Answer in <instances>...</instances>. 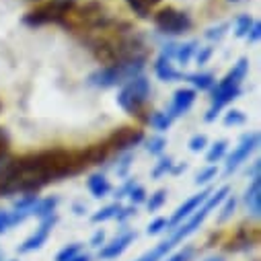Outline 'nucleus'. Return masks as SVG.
I'll list each match as a JSON object with an SVG mask.
<instances>
[{
  "label": "nucleus",
  "instance_id": "39448f33",
  "mask_svg": "<svg viewBox=\"0 0 261 261\" xmlns=\"http://www.w3.org/2000/svg\"><path fill=\"white\" fill-rule=\"evenodd\" d=\"M148 97H150V81L144 74H140V76L127 81L125 85L119 87L117 105L127 115H140V111L144 109Z\"/></svg>",
  "mask_w": 261,
  "mask_h": 261
},
{
  "label": "nucleus",
  "instance_id": "6e6552de",
  "mask_svg": "<svg viewBox=\"0 0 261 261\" xmlns=\"http://www.w3.org/2000/svg\"><path fill=\"white\" fill-rule=\"evenodd\" d=\"M142 142H144V132L134 125H121V127L113 129L111 136L105 140L109 152L111 150L113 152H129Z\"/></svg>",
  "mask_w": 261,
  "mask_h": 261
},
{
  "label": "nucleus",
  "instance_id": "a211bd4d",
  "mask_svg": "<svg viewBox=\"0 0 261 261\" xmlns=\"http://www.w3.org/2000/svg\"><path fill=\"white\" fill-rule=\"evenodd\" d=\"M58 204H60V198H58V195H49V198H39V200L35 202L33 210H31V216H35V218L43 220V218H47V216L56 214Z\"/></svg>",
  "mask_w": 261,
  "mask_h": 261
},
{
  "label": "nucleus",
  "instance_id": "ddd939ff",
  "mask_svg": "<svg viewBox=\"0 0 261 261\" xmlns=\"http://www.w3.org/2000/svg\"><path fill=\"white\" fill-rule=\"evenodd\" d=\"M193 103H195V91H193V89H177L175 95H173V101H171V105H169V109H167V113H169L171 119L175 121L177 117L185 115V113L191 109Z\"/></svg>",
  "mask_w": 261,
  "mask_h": 261
},
{
  "label": "nucleus",
  "instance_id": "7ed1b4c3",
  "mask_svg": "<svg viewBox=\"0 0 261 261\" xmlns=\"http://www.w3.org/2000/svg\"><path fill=\"white\" fill-rule=\"evenodd\" d=\"M247 72H249V62H247L245 58H241V60L234 64V66H232V70H230L218 85H214L212 105H210V109H208V113H206V117H204L206 121H214V119L218 117V113H220L228 103H232V101L241 95V85H243Z\"/></svg>",
  "mask_w": 261,
  "mask_h": 261
},
{
  "label": "nucleus",
  "instance_id": "c756f323",
  "mask_svg": "<svg viewBox=\"0 0 261 261\" xmlns=\"http://www.w3.org/2000/svg\"><path fill=\"white\" fill-rule=\"evenodd\" d=\"M81 249H83L81 243H72V245L62 247V249L56 253V259H54V261H70V259H74V257L81 253Z\"/></svg>",
  "mask_w": 261,
  "mask_h": 261
},
{
  "label": "nucleus",
  "instance_id": "2eb2a0df",
  "mask_svg": "<svg viewBox=\"0 0 261 261\" xmlns=\"http://www.w3.org/2000/svg\"><path fill=\"white\" fill-rule=\"evenodd\" d=\"M243 202H245L247 212L253 218L261 216V177H253L251 179V185L247 187V191L243 195Z\"/></svg>",
  "mask_w": 261,
  "mask_h": 261
},
{
  "label": "nucleus",
  "instance_id": "8fccbe9b",
  "mask_svg": "<svg viewBox=\"0 0 261 261\" xmlns=\"http://www.w3.org/2000/svg\"><path fill=\"white\" fill-rule=\"evenodd\" d=\"M70 261H91V255L89 253H79L74 259H70Z\"/></svg>",
  "mask_w": 261,
  "mask_h": 261
},
{
  "label": "nucleus",
  "instance_id": "6ab92c4d",
  "mask_svg": "<svg viewBox=\"0 0 261 261\" xmlns=\"http://www.w3.org/2000/svg\"><path fill=\"white\" fill-rule=\"evenodd\" d=\"M27 218H29V214H25V212H15V210L5 212V210H0V234H5L9 228L25 222Z\"/></svg>",
  "mask_w": 261,
  "mask_h": 261
},
{
  "label": "nucleus",
  "instance_id": "20e7f679",
  "mask_svg": "<svg viewBox=\"0 0 261 261\" xmlns=\"http://www.w3.org/2000/svg\"><path fill=\"white\" fill-rule=\"evenodd\" d=\"M144 62L146 60H121L109 66H103L95 70L89 76V85L97 89H111V87H121L127 81H132L144 72Z\"/></svg>",
  "mask_w": 261,
  "mask_h": 261
},
{
  "label": "nucleus",
  "instance_id": "c03bdc74",
  "mask_svg": "<svg viewBox=\"0 0 261 261\" xmlns=\"http://www.w3.org/2000/svg\"><path fill=\"white\" fill-rule=\"evenodd\" d=\"M259 37H261V23L259 21H253V25H251V29L247 33V41L249 43H257Z\"/></svg>",
  "mask_w": 261,
  "mask_h": 261
},
{
  "label": "nucleus",
  "instance_id": "bb28decb",
  "mask_svg": "<svg viewBox=\"0 0 261 261\" xmlns=\"http://www.w3.org/2000/svg\"><path fill=\"white\" fill-rule=\"evenodd\" d=\"M144 148H146V152L148 154H152V156H161L163 152H165V148H167V140L163 138V136H152V138H148V140H144Z\"/></svg>",
  "mask_w": 261,
  "mask_h": 261
},
{
  "label": "nucleus",
  "instance_id": "473e14b6",
  "mask_svg": "<svg viewBox=\"0 0 261 261\" xmlns=\"http://www.w3.org/2000/svg\"><path fill=\"white\" fill-rule=\"evenodd\" d=\"M216 175H218V169L214 165H210V167H206L204 171L198 173V177H195V185H208L212 179H216Z\"/></svg>",
  "mask_w": 261,
  "mask_h": 261
},
{
  "label": "nucleus",
  "instance_id": "09e8293b",
  "mask_svg": "<svg viewBox=\"0 0 261 261\" xmlns=\"http://www.w3.org/2000/svg\"><path fill=\"white\" fill-rule=\"evenodd\" d=\"M259 171H261V163H259V161H255V163H253V167H251V171H249L251 179H253V177H259Z\"/></svg>",
  "mask_w": 261,
  "mask_h": 261
},
{
  "label": "nucleus",
  "instance_id": "a18cd8bd",
  "mask_svg": "<svg viewBox=\"0 0 261 261\" xmlns=\"http://www.w3.org/2000/svg\"><path fill=\"white\" fill-rule=\"evenodd\" d=\"M129 216H136V206H127V208H119V212H117V216H115V220H119V222H125Z\"/></svg>",
  "mask_w": 261,
  "mask_h": 261
},
{
  "label": "nucleus",
  "instance_id": "4be33fe9",
  "mask_svg": "<svg viewBox=\"0 0 261 261\" xmlns=\"http://www.w3.org/2000/svg\"><path fill=\"white\" fill-rule=\"evenodd\" d=\"M195 49H198V41H185V43H179L177 47H175V56H173V60H177L179 64H185L191 60V56L195 54Z\"/></svg>",
  "mask_w": 261,
  "mask_h": 261
},
{
  "label": "nucleus",
  "instance_id": "aec40b11",
  "mask_svg": "<svg viewBox=\"0 0 261 261\" xmlns=\"http://www.w3.org/2000/svg\"><path fill=\"white\" fill-rule=\"evenodd\" d=\"M125 3H127V7L132 9L140 19H148L150 17V11L156 5H161L163 0H125Z\"/></svg>",
  "mask_w": 261,
  "mask_h": 261
},
{
  "label": "nucleus",
  "instance_id": "4468645a",
  "mask_svg": "<svg viewBox=\"0 0 261 261\" xmlns=\"http://www.w3.org/2000/svg\"><path fill=\"white\" fill-rule=\"evenodd\" d=\"M17 167V156L9 152H0V198H7L9 195V187H11V179Z\"/></svg>",
  "mask_w": 261,
  "mask_h": 261
},
{
  "label": "nucleus",
  "instance_id": "423d86ee",
  "mask_svg": "<svg viewBox=\"0 0 261 261\" xmlns=\"http://www.w3.org/2000/svg\"><path fill=\"white\" fill-rule=\"evenodd\" d=\"M72 7H74V0H51V3L41 5L35 11H29L23 17V23L27 27H41L49 23L66 25V19L72 13Z\"/></svg>",
  "mask_w": 261,
  "mask_h": 261
},
{
  "label": "nucleus",
  "instance_id": "f3484780",
  "mask_svg": "<svg viewBox=\"0 0 261 261\" xmlns=\"http://www.w3.org/2000/svg\"><path fill=\"white\" fill-rule=\"evenodd\" d=\"M87 187H89V191H91V195L95 200H103L111 193V183L103 173H93L87 179Z\"/></svg>",
  "mask_w": 261,
  "mask_h": 261
},
{
  "label": "nucleus",
  "instance_id": "f257e3e1",
  "mask_svg": "<svg viewBox=\"0 0 261 261\" xmlns=\"http://www.w3.org/2000/svg\"><path fill=\"white\" fill-rule=\"evenodd\" d=\"M83 171H85V165H83L81 152H68L62 148H54V150L27 154V156L17 159L9 195L39 193L49 183L79 175Z\"/></svg>",
  "mask_w": 261,
  "mask_h": 261
},
{
  "label": "nucleus",
  "instance_id": "0eeeda50",
  "mask_svg": "<svg viewBox=\"0 0 261 261\" xmlns=\"http://www.w3.org/2000/svg\"><path fill=\"white\" fill-rule=\"evenodd\" d=\"M154 25L165 35H183L191 29L193 23H191V17L187 13L177 11L173 7H167L154 15Z\"/></svg>",
  "mask_w": 261,
  "mask_h": 261
},
{
  "label": "nucleus",
  "instance_id": "a19ab883",
  "mask_svg": "<svg viewBox=\"0 0 261 261\" xmlns=\"http://www.w3.org/2000/svg\"><path fill=\"white\" fill-rule=\"evenodd\" d=\"M212 54H214V47H212V45H208V47H198V49H195V62H198L200 66H204V64H208V60L212 58Z\"/></svg>",
  "mask_w": 261,
  "mask_h": 261
},
{
  "label": "nucleus",
  "instance_id": "e433bc0d",
  "mask_svg": "<svg viewBox=\"0 0 261 261\" xmlns=\"http://www.w3.org/2000/svg\"><path fill=\"white\" fill-rule=\"evenodd\" d=\"M247 121V117H245V113L243 111H239V109H230L226 115H224V125H243Z\"/></svg>",
  "mask_w": 261,
  "mask_h": 261
},
{
  "label": "nucleus",
  "instance_id": "c85d7f7f",
  "mask_svg": "<svg viewBox=\"0 0 261 261\" xmlns=\"http://www.w3.org/2000/svg\"><path fill=\"white\" fill-rule=\"evenodd\" d=\"M165 202H167V189H156L150 198H146V208L148 212H156L165 206Z\"/></svg>",
  "mask_w": 261,
  "mask_h": 261
},
{
  "label": "nucleus",
  "instance_id": "58836bf2",
  "mask_svg": "<svg viewBox=\"0 0 261 261\" xmlns=\"http://www.w3.org/2000/svg\"><path fill=\"white\" fill-rule=\"evenodd\" d=\"M163 230H169V220H167V218H154V220L146 226V232H148L150 237L161 234Z\"/></svg>",
  "mask_w": 261,
  "mask_h": 261
},
{
  "label": "nucleus",
  "instance_id": "412c9836",
  "mask_svg": "<svg viewBox=\"0 0 261 261\" xmlns=\"http://www.w3.org/2000/svg\"><path fill=\"white\" fill-rule=\"evenodd\" d=\"M195 89H200V91H210V89H214V85H216V79H214V74H210V72H195V74H187L185 76Z\"/></svg>",
  "mask_w": 261,
  "mask_h": 261
},
{
  "label": "nucleus",
  "instance_id": "49530a36",
  "mask_svg": "<svg viewBox=\"0 0 261 261\" xmlns=\"http://www.w3.org/2000/svg\"><path fill=\"white\" fill-rule=\"evenodd\" d=\"M105 245V230H97L95 234H93V239H91V247H95V249H101Z\"/></svg>",
  "mask_w": 261,
  "mask_h": 261
},
{
  "label": "nucleus",
  "instance_id": "37998d69",
  "mask_svg": "<svg viewBox=\"0 0 261 261\" xmlns=\"http://www.w3.org/2000/svg\"><path fill=\"white\" fill-rule=\"evenodd\" d=\"M11 150V134L7 127H0V152Z\"/></svg>",
  "mask_w": 261,
  "mask_h": 261
},
{
  "label": "nucleus",
  "instance_id": "3c124183",
  "mask_svg": "<svg viewBox=\"0 0 261 261\" xmlns=\"http://www.w3.org/2000/svg\"><path fill=\"white\" fill-rule=\"evenodd\" d=\"M87 212V206H83V204H74V214H79V216H83Z\"/></svg>",
  "mask_w": 261,
  "mask_h": 261
},
{
  "label": "nucleus",
  "instance_id": "2f4dec72",
  "mask_svg": "<svg viewBox=\"0 0 261 261\" xmlns=\"http://www.w3.org/2000/svg\"><path fill=\"white\" fill-rule=\"evenodd\" d=\"M173 159L171 156H163L156 165H154V169H152V179H161L163 175H167V173H171V169H173Z\"/></svg>",
  "mask_w": 261,
  "mask_h": 261
},
{
  "label": "nucleus",
  "instance_id": "603ef678",
  "mask_svg": "<svg viewBox=\"0 0 261 261\" xmlns=\"http://www.w3.org/2000/svg\"><path fill=\"white\" fill-rule=\"evenodd\" d=\"M204 261H224L222 257H208V259H204Z\"/></svg>",
  "mask_w": 261,
  "mask_h": 261
},
{
  "label": "nucleus",
  "instance_id": "5fc2aeb1",
  "mask_svg": "<svg viewBox=\"0 0 261 261\" xmlns=\"http://www.w3.org/2000/svg\"><path fill=\"white\" fill-rule=\"evenodd\" d=\"M3 261H15V259H3Z\"/></svg>",
  "mask_w": 261,
  "mask_h": 261
},
{
  "label": "nucleus",
  "instance_id": "f03ea898",
  "mask_svg": "<svg viewBox=\"0 0 261 261\" xmlns=\"http://www.w3.org/2000/svg\"><path fill=\"white\" fill-rule=\"evenodd\" d=\"M228 193H230L228 185H222L220 189L212 191V193H210V198H208L198 210H195L187 220H183L179 226H175V228L171 230V237H169V239L161 241L156 247H152L150 251H146L144 255H140V257L134 259V261H163V259H165V257H167L179 243H183L187 237H191L195 230H198L214 210H218V206L224 202V198H226Z\"/></svg>",
  "mask_w": 261,
  "mask_h": 261
},
{
  "label": "nucleus",
  "instance_id": "ea45409f",
  "mask_svg": "<svg viewBox=\"0 0 261 261\" xmlns=\"http://www.w3.org/2000/svg\"><path fill=\"white\" fill-rule=\"evenodd\" d=\"M189 150L191 152H202L206 146H208V138H206V134H195L191 140H189Z\"/></svg>",
  "mask_w": 261,
  "mask_h": 261
},
{
  "label": "nucleus",
  "instance_id": "9d476101",
  "mask_svg": "<svg viewBox=\"0 0 261 261\" xmlns=\"http://www.w3.org/2000/svg\"><path fill=\"white\" fill-rule=\"evenodd\" d=\"M58 224V214H51V216H47V218H43L41 222H39V226L35 228V232L31 234V237H27L21 245H19V255H27V253H33V251H37V249H41L45 243H47V239H49V234H51V230H54V226Z\"/></svg>",
  "mask_w": 261,
  "mask_h": 261
},
{
  "label": "nucleus",
  "instance_id": "c9c22d12",
  "mask_svg": "<svg viewBox=\"0 0 261 261\" xmlns=\"http://www.w3.org/2000/svg\"><path fill=\"white\" fill-rule=\"evenodd\" d=\"M127 198H129V202H132V206H138V204H144L146 202V189L142 187V185H134L132 189H129V193H127Z\"/></svg>",
  "mask_w": 261,
  "mask_h": 261
},
{
  "label": "nucleus",
  "instance_id": "393cba45",
  "mask_svg": "<svg viewBox=\"0 0 261 261\" xmlns=\"http://www.w3.org/2000/svg\"><path fill=\"white\" fill-rule=\"evenodd\" d=\"M148 121H150V125L156 129V132H167V129L171 127V123H173V119H171V115L167 111H154L148 117Z\"/></svg>",
  "mask_w": 261,
  "mask_h": 261
},
{
  "label": "nucleus",
  "instance_id": "864d4df0",
  "mask_svg": "<svg viewBox=\"0 0 261 261\" xmlns=\"http://www.w3.org/2000/svg\"><path fill=\"white\" fill-rule=\"evenodd\" d=\"M226 3H230V5H237V3H241V0H226Z\"/></svg>",
  "mask_w": 261,
  "mask_h": 261
},
{
  "label": "nucleus",
  "instance_id": "f704fd0d",
  "mask_svg": "<svg viewBox=\"0 0 261 261\" xmlns=\"http://www.w3.org/2000/svg\"><path fill=\"white\" fill-rule=\"evenodd\" d=\"M195 255V247H191V245H185L183 249H179L177 253H169V257H167V261H191V257Z\"/></svg>",
  "mask_w": 261,
  "mask_h": 261
},
{
  "label": "nucleus",
  "instance_id": "de8ad7c7",
  "mask_svg": "<svg viewBox=\"0 0 261 261\" xmlns=\"http://www.w3.org/2000/svg\"><path fill=\"white\" fill-rule=\"evenodd\" d=\"M187 169V163H179V165H173V169H171V175H179V173H183Z\"/></svg>",
  "mask_w": 261,
  "mask_h": 261
},
{
  "label": "nucleus",
  "instance_id": "5701e85b",
  "mask_svg": "<svg viewBox=\"0 0 261 261\" xmlns=\"http://www.w3.org/2000/svg\"><path fill=\"white\" fill-rule=\"evenodd\" d=\"M37 200H39L37 193H23V195H19V200H15L13 208H15V212H25L31 216V210H33Z\"/></svg>",
  "mask_w": 261,
  "mask_h": 261
},
{
  "label": "nucleus",
  "instance_id": "79ce46f5",
  "mask_svg": "<svg viewBox=\"0 0 261 261\" xmlns=\"http://www.w3.org/2000/svg\"><path fill=\"white\" fill-rule=\"evenodd\" d=\"M136 185V177H129L117 191H115V200L119 202V200H123V198H127V193H129V189H132Z\"/></svg>",
  "mask_w": 261,
  "mask_h": 261
},
{
  "label": "nucleus",
  "instance_id": "dca6fc26",
  "mask_svg": "<svg viewBox=\"0 0 261 261\" xmlns=\"http://www.w3.org/2000/svg\"><path fill=\"white\" fill-rule=\"evenodd\" d=\"M154 74L163 83H175V81L183 79V74L173 66V60H169L165 56H159L156 58V62H154Z\"/></svg>",
  "mask_w": 261,
  "mask_h": 261
},
{
  "label": "nucleus",
  "instance_id": "cd10ccee",
  "mask_svg": "<svg viewBox=\"0 0 261 261\" xmlns=\"http://www.w3.org/2000/svg\"><path fill=\"white\" fill-rule=\"evenodd\" d=\"M234 208H237V200L228 193L226 198H224V202L218 206V210H220V212H218V222H226V220L234 214Z\"/></svg>",
  "mask_w": 261,
  "mask_h": 261
},
{
  "label": "nucleus",
  "instance_id": "1a4fd4ad",
  "mask_svg": "<svg viewBox=\"0 0 261 261\" xmlns=\"http://www.w3.org/2000/svg\"><path fill=\"white\" fill-rule=\"evenodd\" d=\"M257 146H259V132H249V134H245V136L241 138L239 146L228 154L226 165H224V175L228 177L230 173H234V171L251 156V152H253Z\"/></svg>",
  "mask_w": 261,
  "mask_h": 261
},
{
  "label": "nucleus",
  "instance_id": "b1692460",
  "mask_svg": "<svg viewBox=\"0 0 261 261\" xmlns=\"http://www.w3.org/2000/svg\"><path fill=\"white\" fill-rule=\"evenodd\" d=\"M226 150H228V142H226V140H218V142H214V144L210 146V150L206 152V163H210V165L220 163V161L224 159Z\"/></svg>",
  "mask_w": 261,
  "mask_h": 261
},
{
  "label": "nucleus",
  "instance_id": "7c9ffc66",
  "mask_svg": "<svg viewBox=\"0 0 261 261\" xmlns=\"http://www.w3.org/2000/svg\"><path fill=\"white\" fill-rule=\"evenodd\" d=\"M251 25H253V17L251 15H241L237 19V23H234V35L237 37H247Z\"/></svg>",
  "mask_w": 261,
  "mask_h": 261
},
{
  "label": "nucleus",
  "instance_id": "9b49d317",
  "mask_svg": "<svg viewBox=\"0 0 261 261\" xmlns=\"http://www.w3.org/2000/svg\"><path fill=\"white\" fill-rule=\"evenodd\" d=\"M214 189H210V187H206V189H202L200 193H195V195H191L189 200H185L177 210H175V214L169 218V230H173L175 226H179L183 220H187L195 210H198L208 198H210V193H212Z\"/></svg>",
  "mask_w": 261,
  "mask_h": 261
},
{
  "label": "nucleus",
  "instance_id": "4c0bfd02",
  "mask_svg": "<svg viewBox=\"0 0 261 261\" xmlns=\"http://www.w3.org/2000/svg\"><path fill=\"white\" fill-rule=\"evenodd\" d=\"M123 156L119 159V163H117V167H115V173L119 175V177H125L127 175V169L132 167V161H134V154L132 152H121Z\"/></svg>",
  "mask_w": 261,
  "mask_h": 261
},
{
  "label": "nucleus",
  "instance_id": "a878e982",
  "mask_svg": "<svg viewBox=\"0 0 261 261\" xmlns=\"http://www.w3.org/2000/svg\"><path fill=\"white\" fill-rule=\"evenodd\" d=\"M119 208H121V206H119V202H115V204H109V206L101 208L99 212H95V214L91 216V222L99 224V222H107V220H113V218L117 216Z\"/></svg>",
  "mask_w": 261,
  "mask_h": 261
},
{
  "label": "nucleus",
  "instance_id": "72a5a7b5",
  "mask_svg": "<svg viewBox=\"0 0 261 261\" xmlns=\"http://www.w3.org/2000/svg\"><path fill=\"white\" fill-rule=\"evenodd\" d=\"M228 29H230L228 23H220V25H216V27H210V29H206V39H210V41H220V39L226 35Z\"/></svg>",
  "mask_w": 261,
  "mask_h": 261
},
{
  "label": "nucleus",
  "instance_id": "f8f14e48",
  "mask_svg": "<svg viewBox=\"0 0 261 261\" xmlns=\"http://www.w3.org/2000/svg\"><path fill=\"white\" fill-rule=\"evenodd\" d=\"M136 241V230H129V228H123L111 243H105L101 249H99V259H117L119 255H123L129 245Z\"/></svg>",
  "mask_w": 261,
  "mask_h": 261
}]
</instances>
